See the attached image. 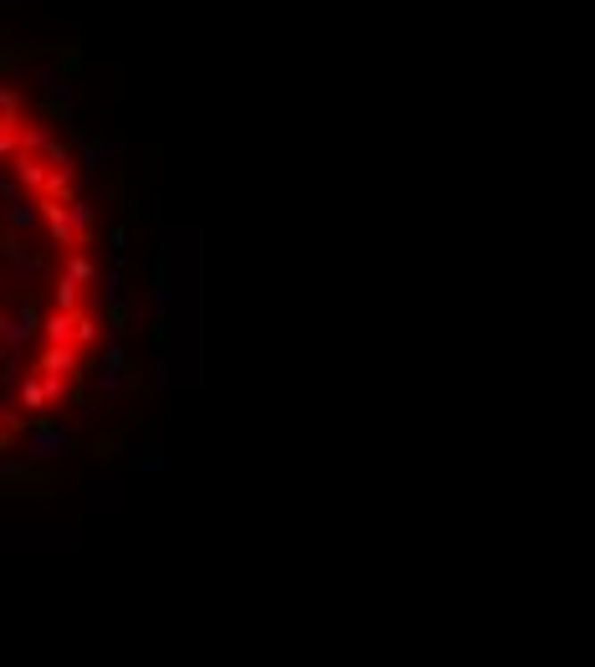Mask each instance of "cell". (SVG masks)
<instances>
[{"label":"cell","mask_w":595,"mask_h":667,"mask_svg":"<svg viewBox=\"0 0 595 667\" xmlns=\"http://www.w3.org/2000/svg\"><path fill=\"white\" fill-rule=\"evenodd\" d=\"M103 350L98 216L37 103L0 87V457L82 396Z\"/></svg>","instance_id":"cell-1"}]
</instances>
